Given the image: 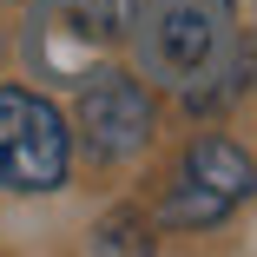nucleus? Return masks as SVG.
<instances>
[{"instance_id":"nucleus-1","label":"nucleus","mask_w":257,"mask_h":257,"mask_svg":"<svg viewBox=\"0 0 257 257\" xmlns=\"http://www.w3.org/2000/svg\"><path fill=\"white\" fill-rule=\"evenodd\" d=\"M139 46L152 79H198L231 46V0H145L139 7Z\"/></svg>"},{"instance_id":"nucleus-2","label":"nucleus","mask_w":257,"mask_h":257,"mask_svg":"<svg viewBox=\"0 0 257 257\" xmlns=\"http://www.w3.org/2000/svg\"><path fill=\"white\" fill-rule=\"evenodd\" d=\"M73 165V132L53 99L0 86V191H53Z\"/></svg>"},{"instance_id":"nucleus-3","label":"nucleus","mask_w":257,"mask_h":257,"mask_svg":"<svg viewBox=\"0 0 257 257\" xmlns=\"http://www.w3.org/2000/svg\"><path fill=\"white\" fill-rule=\"evenodd\" d=\"M250 191H257V165L244 159L231 139H191L185 165H178V185L165 198V224H178V231L224 224Z\"/></svg>"},{"instance_id":"nucleus-4","label":"nucleus","mask_w":257,"mask_h":257,"mask_svg":"<svg viewBox=\"0 0 257 257\" xmlns=\"http://www.w3.org/2000/svg\"><path fill=\"white\" fill-rule=\"evenodd\" d=\"M79 132L99 159H132L152 139V99L132 73H92L79 86Z\"/></svg>"},{"instance_id":"nucleus-5","label":"nucleus","mask_w":257,"mask_h":257,"mask_svg":"<svg viewBox=\"0 0 257 257\" xmlns=\"http://www.w3.org/2000/svg\"><path fill=\"white\" fill-rule=\"evenodd\" d=\"M139 7L145 0H66V20L92 40H119V33L139 27Z\"/></svg>"},{"instance_id":"nucleus-6","label":"nucleus","mask_w":257,"mask_h":257,"mask_svg":"<svg viewBox=\"0 0 257 257\" xmlns=\"http://www.w3.org/2000/svg\"><path fill=\"white\" fill-rule=\"evenodd\" d=\"M92 250H152V237H139L132 224H112V231H106V237H99Z\"/></svg>"}]
</instances>
